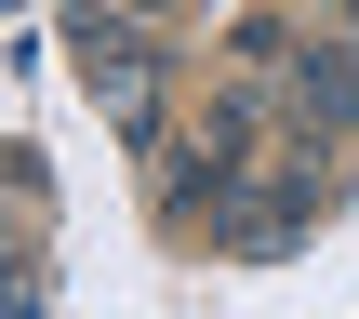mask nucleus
<instances>
[{"instance_id":"nucleus-1","label":"nucleus","mask_w":359,"mask_h":319,"mask_svg":"<svg viewBox=\"0 0 359 319\" xmlns=\"http://www.w3.org/2000/svg\"><path fill=\"white\" fill-rule=\"evenodd\" d=\"M80 67H93V107H107L120 133H147V120H160V67H147V40H133V27H80Z\"/></svg>"},{"instance_id":"nucleus-2","label":"nucleus","mask_w":359,"mask_h":319,"mask_svg":"<svg viewBox=\"0 0 359 319\" xmlns=\"http://www.w3.org/2000/svg\"><path fill=\"white\" fill-rule=\"evenodd\" d=\"M293 107H306V120H359V40L293 53Z\"/></svg>"}]
</instances>
